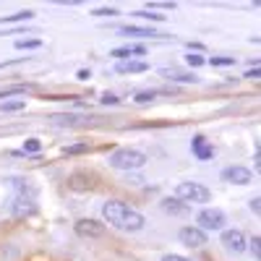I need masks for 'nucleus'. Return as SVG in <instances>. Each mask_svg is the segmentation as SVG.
Instances as JSON below:
<instances>
[{
  "mask_svg": "<svg viewBox=\"0 0 261 261\" xmlns=\"http://www.w3.org/2000/svg\"><path fill=\"white\" fill-rule=\"evenodd\" d=\"M102 214H105L107 222L120 227V230H141L144 227V217L139 212H134L128 204H123V201H107Z\"/></svg>",
  "mask_w": 261,
  "mask_h": 261,
  "instance_id": "f257e3e1",
  "label": "nucleus"
},
{
  "mask_svg": "<svg viewBox=\"0 0 261 261\" xmlns=\"http://www.w3.org/2000/svg\"><path fill=\"white\" fill-rule=\"evenodd\" d=\"M175 199L183 201V204H206L212 199V191L201 183H193V180H186V183H178L175 188Z\"/></svg>",
  "mask_w": 261,
  "mask_h": 261,
  "instance_id": "f03ea898",
  "label": "nucleus"
},
{
  "mask_svg": "<svg viewBox=\"0 0 261 261\" xmlns=\"http://www.w3.org/2000/svg\"><path fill=\"white\" fill-rule=\"evenodd\" d=\"M110 165L115 170H139L146 165V154L139 149H118V151H113Z\"/></svg>",
  "mask_w": 261,
  "mask_h": 261,
  "instance_id": "7ed1b4c3",
  "label": "nucleus"
},
{
  "mask_svg": "<svg viewBox=\"0 0 261 261\" xmlns=\"http://www.w3.org/2000/svg\"><path fill=\"white\" fill-rule=\"evenodd\" d=\"M227 217L222 209H201L199 212V230H225Z\"/></svg>",
  "mask_w": 261,
  "mask_h": 261,
  "instance_id": "20e7f679",
  "label": "nucleus"
},
{
  "mask_svg": "<svg viewBox=\"0 0 261 261\" xmlns=\"http://www.w3.org/2000/svg\"><path fill=\"white\" fill-rule=\"evenodd\" d=\"M220 241H222V246H225L230 253H243V251L248 248V243H246V235H243L241 230H225Z\"/></svg>",
  "mask_w": 261,
  "mask_h": 261,
  "instance_id": "39448f33",
  "label": "nucleus"
},
{
  "mask_svg": "<svg viewBox=\"0 0 261 261\" xmlns=\"http://www.w3.org/2000/svg\"><path fill=\"white\" fill-rule=\"evenodd\" d=\"M222 178H225L227 183H235V186H248V183L253 180V172H251L248 167L232 165V167H225V170H222Z\"/></svg>",
  "mask_w": 261,
  "mask_h": 261,
  "instance_id": "423d86ee",
  "label": "nucleus"
},
{
  "mask_svg": "<svg viewBox=\"0 0 261 261\" xmlns=\"http://www.w3.org/2000/svg\"><path fill=\"white\" fill-rule=\"evenodd\" d=\"M73 230H76V235H81V238H102V235H105V225L97 222V220H76Z\"/></svg>",
  "mask_w": 261,
  "mask_h": 261,
  "instance_id": "0eeeda50",
  "label": "nucleus"
},
{
  "mask_svg": "<svg viewBox=\"0 0 261 261\" xmlns=\"http://www.w3.org/2000/svg\"><path fill=\"white\" fill-rule=\"evenodd\" d=\"M178 238H180V243L188 246V248H199V246L206 243V232H201L199 227H180Z\"/></svg>",
  "mask_w": 261,
  "mask_h": 261,
  "instance_id": "6e6552de",
  "label": "nucleus"
},
{
  "mask_svg": "<svg viewBox=\"0 0 261 261\" xmlns=\"http://www.w3.org/2000/svg\"><path fill=\"white\" fill-rule=\"evenodd\" d=\"M68 186L73 188V191H92V188H97L99 186V180L92 175V172H73V175L68 178Z\"/></svg>",
  "mask_w": 261,
  "mask_h": 261,
  "instance_id": "1a4fd4ad",
  "label": "nucleus"
},
{
  "mask_svg": "<svg viewBox=\"0 0 261 261\" xmlns=\"http://www.w3.org/2000/svg\"><path fill=\"white\" fill-rule=\"evenodd\" d=\"M11 212L16 214V217H32V214H37V204H34V199H27V196H16V201H13V206H11Z\"/></svg>",
  "mask_w": 261,
  "mask_h": 261,
  "instance_id": "9d476101",
  "label": "nucleus"
},
{
  "mask_svg": "<svg viewBox=\"0 0 261 261\" xmlns=\"http://www.w3.org/2000/svg\"><path fill=\"white\" fill-rule=\"evenodd\" d=\"M191 146H193V154L199 157V160H212V157H214V149H212V144L206 141V136H196Z\"/></svg>",
  "mask_w": 261,
  "mask_h": 261,
  "instance_id": "9b49d317",
  "label": "nucleus"
},
{
  "mask_svg": "<svg viewBox=\"0 0 261 261\" xmlns=\"http://www.w3.org/2000/svg\"><path fill=\"white\" fill-rule=\"evenodd\" d=\"M146 68H149V65L144 60H123V63H118L115 73H144Z\"/></svg>",
  "mask_w": 261,
  "mask_h": 261,
  "instance_id": "f8f14e48",
  "label": "nucleus"
},
{
  "mask_svg": "<svg viewBox=\"0 0 261 261\" xmlns=\"http://www.w3.org/2000/svg\"><path fill=\"white\" fill-rule=\"evenodd\" d=\"M162 212H167V214H186L188 212V204H183V201H178L175 196L172 199H162Z\"/></svg>",
  "mask_w": 261,
  "mask_h": 261,
  "instance_id": "ddd939ff",
  "label": "nucleus"
},
{
  "mask_svg": "<svg viewBox=\"0 0 261 261\" xmlns=\"http://www.w3.org/2000/svg\"><path fill=\"white\" fill-rule=\"evenodd\" d=\"M118 34H120V37H157V32L141 29V27H120Z\"/></svg>",
  "mask_w": 261,
  "mask_h": 261,
  "instance_id": "4468645a",
  "label": "nucleus"
},
{
  "mask_svg": "<svg viewBox=\"0 0 261 261\" xmlns=\"http://www.w3.org/2000/svg\"><path fill=\"white\" fill-rule=\"evenodd\" d=\"M146 50H144V45H134V47H115L113 50V55L118 58V60H128L130 55H144Z\"/></svg>",
  "mask_w": 261,
  "mask_h": 261,
  "instance_id": "2eb2a0df",
  "label": "nucleus"
},
{
  "mask_svg": "<svg viewBox=\"0 0 261 261\" xmlns=\"http://www.w3.org/2000/svg\"><path fill=\"white\" fill-rule=\"evenodd\" d=\"M162 76H165V79H170V81H180V84H193V81H196V76H193V73H180V71H172V68H170V71L165 68V71H162Z\"/></svg>",
  "mask_w": 261,
  "mask_h": 261,
  "instance_id": "dca6fc26",
  "label": "nucleus"
},
{
  "mask_svg": "<svg viewBox=\"0 0 261 261\" xmlns=\"http://www.w3.org/2000/svg\"><path fill=\"white\" fill-rule=\"evenodd\" d=\"M42 47V39H18L16 42V50H37Z\"/></svg>",
  "mask_w": 261,
  "mask_h": 261,
  "instance_id": "f3484780",
  "label": "nucleus"
},
{
  "mask_svg": "<svg viewBox=\"0 0 261 261\" xmlns=\"http://www.w3.org/2000/svg\"><path fill=\"white\" fill-rule=\"evenodd\" d=\"M34 16V11H21V13H13V16H6L3 21L6 24H13V21H27V18H32Z\"/></svg>",
  "mask_w": 261,
  "mask_h": 261,
  "instance_id": "a211bd4d",
  "label": "nucleus"
},
{
  "mask_svg": "<svg viewBox=\"0 0 261 261\" xmlns=\"http://www.w3.org/2000/svg\"><path fill=\"white\" fill-rule=\"evenodd\" d=\"M154 97H157V92H139V94H136L134 99H136L139 105H144V102H151Z\"/></svg>",
  "mask_w": 261,
  "mask_h": 261,
  "instance_id": "6ab92c4d",
  "label": "nucleus"
},
{
  "mask_svg": "<svg viewBox=\"0 0 261 261\" xmlns=\"http://www.w3.org/2000/svg\"><path fill=\"white\" fill-rule=\"evenodd\" d=\"M39 149H42L39 139H29V141L24 144V151H29V154H34V151H39Z\"/></svg>",
  "mask_w": 261,
  "mask_h": 261,
  "instance_id": "aec40b11",
  "label": "nucleus"
},
{
  "mask_svg": "<svg viewBox=\"0 0 261 261\" xmlns=\"http://www.w3.org/2000/svg\"><path fill=\"white\" fill-rule=\"evenodd\" d=\"M63 151H65V154H84V151H86V144H73V146H65Z\"/></svg>",
  "mask_w": 261,
  "mask_h": 261,
  "instance_id": "412c9836",
  "label": "nucleus"
},
{
  "mask_svg": "<svg viewBox=\"0 0 261 261\" xmlns=\"http://www.w3.org/2000/svg\"><path fill=\"white\" fill-rule=\"evenodd\" d=\"M186 63H188V65H193V68H199V65H204L206 60H204L201 55H186Z\"/></svg>",
  "mask_w": 261,
  "mask_h": 261,
  "instance_id": "4be33fe9",
  "label": "nucleus"
},
{
  "mask_svg": "<svg viewBox=\"0 0 261 261\" xmlns=\"http://www.w3.org/2000/svg\"><path fill=\"white\" fill-rule=\"evenodd\" d=\"M139 16H141V18H151V21H162V18H165L162 13H151V11H139Z\"/></svg>",
  "mask_w": 261,
  "mask_h": 261,
  "instance_id": "5701e85b",
  "label": "nucleus"
},
{
  "mask_svg": "<svg viewBox=\"0 0 261 261\" xmlns=\"http://www.w3.org/2000/svg\"><path fill=\"white\" fill-rule=\"evenodd\" d=\"M21 107H24L21 102H6V105H3V110H6V113H13V110H21Z\"/></svg>",
  "mask_w": 261,
  "mask_h": 261,
  "instance_id": "b1692460",
  "label": "nucleus"
},
{
  "mask_svg": "<svg viewBox=\"0 0 261 261\" xmlns=\"http://www.w3.org/2000/svg\"><path fill=\"white\" fill-rule=\"evenodd\" d=\"M92 13H94V16H115L118 11H115V8H97V11H92Z\"/></svg>",
  "mask_w": 261,
  "mask_h": 261,
  "instance_id": "393cba45",
  "label": "nucleus"
},
{
  "mask_svg": "<svg viewBox=\"0 0 261 261\" xmlns=\"http://www.w3.org/2000/svg\"><path fill=\"white\" fill-rule=\"evenodd\" d=\"M251 251H253L256 258L261 256V243H258V238H251Z\"/></svg>",
  "mask_w": 261,
  "mask_h": 261,
  "instance_id": "a878e982",
  "label": "nucleus"
},
{
  "mask_svg": "<svg viewBox=\"0 0 261 261\" xmlns=\"http://www.w3.org/2000/svg\"><path fill=\"white\" fill-rule=\"evenodd\" d=\"M212 65H232V58H212Z\"/></svg>",
  "mask_w": 261,
  "mask_h": 261,
  "instance_id": "bb28decb",
  "label": "nucleus"
},
{
  "mask_svg": "<svg viewBox=\"0 0 261 261\" xmlns=\"http://www.w3.org/2000/svg\"><path fill=\"white\" fill-rule=\"evenodd\" d=\"M118 102H120V99H118L115 94H105V97H102V105H118Z\"/></svg>",
  "mask_w": 261,
  "mask_h": 261,
  "instance_id": "cd10ccee",
  "label": "nucleus"
},
{
  "mask_svg": "<svg viewBox=\"0 0 261 261\" xmlns=\"http://www.w3.org/2000/svg\"><path fill=\"white\" fill-rule=\"evenodd\" d=\"M162 261H188L186 256H178V253H167V256H162Z\"/></svg>",
  "mask_w": 261,
  "mask_h": 261,
  "instance_id": "c85d7f7f",
  "label": "nucleus"
},
{
  "mask_svg": "<svg viewBox=\"0 0 261 261\" xmlns=\"http://www.w3.org/2000/svg\"><path fill=\"white\" fill-rule=\"evenodd\" d=\"M89 76H92V73H89V71H86V68H81V71L76 73V79H79V81H86V79H89Z\"/></svg>",
  "mask_w": 261,
  "mask_h": 261,
  "instance_id": "c756f323",
  "label": "nucleus"
},
{
  "mask_svg": "<svg viewBox=\"0 0 261 261\" xmlns=\"http://www.w3.org/2000/svg\"><path fill=\"white\" fill-rule=\"evenodd\" d=\"M188 50H206L201 42H188Z\"/></svg>",
  "mask_w": 261,
  "mask_h": 261,
  "instance_id": "7c9ffc66",
  "label": "nucleus"
},
{
  "mask_svg": "<svg viewBox=\"0 0 261 261\" xmlns=\"http://www.w3.org/2000/svg\"><path fill=\"white\" fill-rule=\"evenodd\" d=\"M246 76H248V79H258V65H253V68H251Z\"/></svg>",
  "mask_w": 261,
  "mask_h": 261,
  "instance_id": "2f4dec72",
  "label": "nucleus"
},
{
  "mask_svg": "<svg viewBox=\"0 0 261 261\" xmlns=\"http://www.w3.org/2000/svg\"><path fill=\"white\" fill-rule=\"evenodd\" d=\"M251 209H253V212H258V209H261V204H258V199H253V201H251Z\"/></svg>",
  "mask_w": 261,
  "mask_h": 261,
  "instance_id": "473e14b6",
  "label": "nucleus"
}]
</instances>
